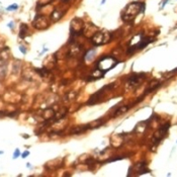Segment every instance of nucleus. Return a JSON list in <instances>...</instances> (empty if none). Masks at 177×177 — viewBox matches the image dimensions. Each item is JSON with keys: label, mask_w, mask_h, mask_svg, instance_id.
Listing matches in <instances>:
<instances>
[{"label": "nucleus", "mask_w": 177, "mask_h": 177, "mask_svg": "<svg viewBox=\"0 0 177 177\" xmlns=\"http://www.w3.org/2000/svg\"><path fill=\"white\" fill-rule=\"evenodd\" d=\"M145 9V3L142 2H132L125 8L124 12L122 13V19L125 23H132L136 16L143 12Z\"/></svg>", "instance_id": "f257e3e1"}, {"label": "nucleus", "mask_w": 177, "mask_h": 177, "mask_svg": "<svg viewBox=\"0 0 177 177\" xmlns=\"http://www.w3.org/2000/svg\"><path fill=\"white\" fill-rule=\"evenodd\" d=\"M118 64L119 62L115 58H113L112 56H103L96 62V67L105 73V72L115 68Z\"/></svg>", "instance_id": "f03ea898"}, {"label": "nucleus", "mask_w": 177, "mask_h": 177, "mask_svg": "<svg viewBox=\"0 0 177 177\" xmlns=\"http://www.w3.org/2000/svg\"><path fill=\"white\" fill-rule=\"evenodd\" d=\"M112 40V36L108 33H102V31H97L94 36L91 37V41L94 45L96 46H101L104 45L106 43H109V41Z\"/></svg>", "instance_id": "7ed1b4c3"}, {"label": "nucleus", "mask_w": 177, "mask_h": 177, "mask_svg": "<svg viewBox=\"0 0 177 177\" xmlns=\"http://www.w3.org/2000/svg\"><path fill=\"white\" fill-rule=\"evenodd\" d=\"M150 172V170L148 169L147 167V164L145 162H141V163H138L136 165L132 166L129 168V175H142L144 173H148Z\"/></svg>", "instance_id": "20e7f679"}, {"label": "nucleus", "mask_w": 177, "mask_h": 177, "mask_svg": "<svg viewBox=\"0 0 177 177\" xmlns=\"http://www.w3.org/2000/svg\"><path fill=\"white\" fill-rule=\"evenodd\" d=\"M85 27L84 21L79 17H76L74 19H72L71 21V33L74 36H77V34H81L82 30Z\"/></svg>", "instance_id": "39448f33"}, {"label": "nucleus", "mask_w": 177, "mask_h": 177, "mask_svg": "<svg viewBox=\"0 0 177 177\" xmlns=\"http://www.w3.org/2000/svg\"><path fill=\"white\" fill-rule=\"evenodd\" d=\"M33 25L37 30H46L49 27V20L44 15H37L33 21Z\"/></svg>", "instance_id": "423d86ee"}, {"label": "nucleus", "mask_w": 177, "mask_h": 177, "mask_svg": "<svg viewBox=\"0 0 177 177\" xmlns=\"http://www.w3.org/2000/svg\"><path fill=\"white\" fill-rule=\"evenodd\" d=\"M145 78H146V75H145L144 73L134 74V75H132L131 77L128 79V84L131 87L136 88V87H138L139 85H141V83L143 82V80H144Z\"/></svg>", "instance_id": "0eeeda50"}, {"label": "nucleus", "mask_w": 177, "mask_h": 177, "mask_svg": "<svg viewBox=\"0 0 177 177\" xmlns=\"http://www.w3.org/2000/svg\"><path fill=\"white\" fill-rule=\"evenodd\" d=\"M97 31H98V27H95V25L92 23H88V24H85L83 30H82V34H83L86 37L91 39Z\"/></svg>", "instance_id": "6e6552de"}, {"label": "nucleus", "mask_w": 177, "mask_h": 177, "mask_svg": "<svg viewBox=\"0 0 177 177\" xmlns=\"http://www.w3.org/2000/svg\"><path fill=\"white\" fill-rule=\"evenodd\" d=\"M89 129H93L92 126L89 125H84V126H76L73 129H72L71 134H81V133H84L88 131Z\"/></svg>", "instance_id": "1a4fd4ad"}, {"label": "nucleus", "mask_w": 177, "mask_h": 177, "mask_svg": "<svg viewBox=\"0 0 177 177\" xmlns=\"http://www.w3.org/2000/svg\"><path fill=\"white\" fill-rule=\"evenodd\" d=\"M64 13H65V11L60 10V9H58V8L54 9V11L52 12V14H51V19H52L53 21H58L63 17Z\"/></svg>", "instance_id": "9d476101"}, {"label": "nucleus", "mask_w": 177, "mask_h": 177, "mask_svg": "<svg viewBox=\"0 0 177 177\" xmlns=\"http://www.w3.org/2000/svg\"><path fill=\"white\" fill-rule=\"evenodd\" d=\"M9 57H10V53H9L8 48H4V49L0 50V61H1V63L7 62Z\"/></svg>", "instance_id": "9b49d317"}, {"label": "nucleus", "mask_w": 177, "mask_h": 177, "mask_svg": "<svg viewBox=\"0 0 177 177\" xmlns=\"http://www.w3.org/2000/svg\"><path fill=\"white\" fill-rule=\"evenodd\" d=\"M103 75H104V72H102L101 70H99L98 68H97L96 70L94 71L93 73L89 76V78H88V80H90V81H92V80H97V79L102 78V77H103Z\"/></svg>", "instance_id": "f8f14e48"}, {"label": "nucleus", "mask_w": 177, "mask_h": 177, "mask_svg": "<svg viewBox=\"0 0 177 177\" xmlns=\"http://www.w3.org/2000/svg\"><path fill=\"white\" fill-rule=\"evenodd\" d=\"M161 85V82L155 80V81H152L150 83V86L148 87V89L146 91V93H149V92H152V91H154L155 89H157L158 87H159Z\"/></svg>", "instance_id": "ddd939ff"}, {"label": "nucleus", "mask_w": 177, "mask_h": 177, "mask_svg": "<svg viewBox=\"0 0 177 177\" xmlns=\"http://www.w3.org/2000/svg\"><path fill=\"white\" fill-rule=\"evenodd\" d=\"M6 71H7L6 63H2V65H0V80L4 79V77L6 76Z\"/></svg>", "instance_id": "4468645a"}, {"label": "nucleus", "mask_w": 177, "mask_h": 177, "mask_svg": "<svg viewBox=\"0 0 177 177\" xmlns=\"http://www.w3.org/2000/svg\"><path fill=\"white\" fill-rule=\"evenodd\" d=\"M27 25L24 23H21L20 30H19V37L21 39H24L25 36H27Z\"/></svg>", "instance_id": "2eb2a0df"}, {"label": "nucleus", "mask_w": 177, "mask_h": 177, "mask_svg": "<svg viewBox=\"0 0 177 177\" xmlns=\"http://www.w3.org/2000/svg\"><path fill=\"white\" fill-rule=\"evenodd\" d=\"M128 109H129V106H126V105H125V106H121V107H119V109L115 112V115H115V116H118V115H122V113H125V112H128Z\"/></svg>", "instance_id": "dca6fc26"}, {"label": "nucleus", "mask_w": 177, "mask_h": 177, "mask_svg": "<svg viewBox=\"0 0 177 177\" xmlns=\"http://www.w3.org/2000/svg\"><path fill=\"white\" fill-rule=\"evenodd\" d=\"M20 65H21V62L20 61H15L14 64H13V73L14 74H17L18 72L20 70Z\"/></svg>", "instance_id": "f3484780"}, {"label": "nucleus", "mask_w": 177, "mask_h": 177, "mask_svg": "<svg viewBox=\"0 0 177 177\" xmlns=\"http://www.w3.org/2000/svg\"><path fill=\"white\" fill-rule=\"evenodd\" d=\"M36 71H37V73H39L41 76H46L47 74L49 73V71L47 70L46 68H43V69H36Z\"/></svg>", "instance_id": "a211bd4d"}, {"label": "nucleus", "mask_w": 177, "mask_h": 177, "mask_svg": "<svg viewBox=\"0 0 177 177\" xmlns=\"http://www.w3.org/2000/svg\"><path fill=\"white\" fill-rule=\"evenodd\" d=\"M94 55H95V51L91 50L90 52H88V54H87V55L85 56V59H86L87 61H88V60H91V59H92V57H93Z\"/></svg>", "instance_id": "6ab92c4d"}, {"label": "nucleus", "mask_w": 177, "mask_h": 177, "mask_svg": "<svg viewBox=\"0 0 177 177\" xmlns=\"http://www.w3.org/2000/svg\"><path fill=\"white\" fill-rule=\"evenodd\" d=\"M16 9H18V5L17 4H11V5H9L7 8H6V10L7 11H14V10H16Z\"/></svg>", "instance_id": "aec40b11"}, {"label": "nucleus", "mask_w": 177, "mask_h": 177, "mask_svg": "<svg viewBox=\"0 0 177 177\" xmlns=\"http://www.w3.org/2000/svg\"><path fill=\"white\" fill-rule=\"evenodd\" d=\"M19 156H20V151L18 150V149H16V150L14 151V153H13V157H12V158H13V159H16V158H18Z\"/></svg>", "instance_id": "412c9836"}, {"label": "nucleus", "mask_w": 177, "mask_h": 177, "mask_svg": "<svg viewBox=\"0 0 177 177\" xmlns=\"http://www.w3.org/2000/svg\"><path fill=\"white\" fill-rule=\"evenodd\" d=\"M28 155H30V151H24L23 154H21V157L23 158H27Z\"/></svg>", "instance_id": "4be33fe9"}, {"label": "nucleus", "mask_w": 177, "mask_h": 177, "mask_svg": "<svg viewBox=\"0 0 177 177\" xmlns=\"http://www.w3.org/2000/svg\"><path fill=\"white\" fill-rule=\"evenodd\" d=\"M19 49H20V52L23 53V54H27V49H25L24 47L20 46V47H19Z\"/></svg>", "instance_id": "5701e85b"}, {"label": "nucleus", "mask_w": 177, "mask_h": 177, "mask_svg": "<svg viewBox=\"0 0 177 177\" xmlns=\"http://www.w3.org/2000/svg\"><path fill=\"white\" fill-rule=\"evenodd\" d=\"M168 1H169V0H164V2L162 3V5H161V9L164 8V6H165L167 3H168Z\"/></svg>", "instance_id": "b1692460"}, {"label": "nucleus", "mask_w": 177, "mask_h": 177, "mask_svg": "<svg viewBox=\"0 0 177 177\" xmlns=\"http://www.w3.org/2000/svg\"><path fill=\"white\" fill-rule=\"evenodd\" d=\"M7 27H10V28H13V23H12V21H11V23H9L7 24Z\"/></svg>", "instance_id": "393cba45"}, {"label": "nucleus", "mask_w": 177, "mask_h": 177, "mask_svg": "<svg viewBox=\"0 0 177 177\" xmlns=\"http://www.w3.org/2000/svg\"><path fill=\"white\" fill-rule=\"evenodd\" d=\"M5 115H4V112H0V116H4Z\"/></svg>", "instance_id": "a878e982"}, {"label": "nucleus", "mask_w": 177, "mask_h": 177, "mask_svg": "<svg viewBox=\"0 0 177 177\" xmlns=\"http://www.w3.org/2000/svg\"><path fill=\"white\" fill-rule=\"evenodd\" d=\"M104 3H105V0H102V1H101V5L104 4Z\"/></svg>", "instance_id": "bb28decb"}, {"label": "nucleus", "mask_w": 177, "mask_h": 177, "mask_svg": "<svg viewBox=\"0 0 177 177\" xmlns=\"http://www.w3.org/2000/svg\"><path fill=\"white\" fill-rule=\"evenodd\" d=\"M62 1H63V2H69L68 0H62Z\"/></svg>", "instance_id": "cd10ccee"}, {"label": "nucleus", "mask_w": 177, "mask_h": 177, "mask_svg": "<svg viewBox=\"0 0 177 177\" xmlns=\"http://www.w3.org/2000/svg\"><path fill=\"white\" fill-rule=\"evenodd\" d=\"M3 153H4V152H3V151H0V155H2Z\"/></svg>", "instance_id": "c85d7f7f"}, {"label": "nucleus", "mask_w": 177, "mask_h": 177, "mask_svg": "<svg viewBox=\"0 0 177 177\" xmlns=\"http://www.w3.org/2000/svg\"><path fill=\"white\" fill-rule=\"evenodd\" d=\"M1 9H2V6H1V4H0V10H1Z\"/></svg>", "instance_id": "c756f323"}]
</instances>
